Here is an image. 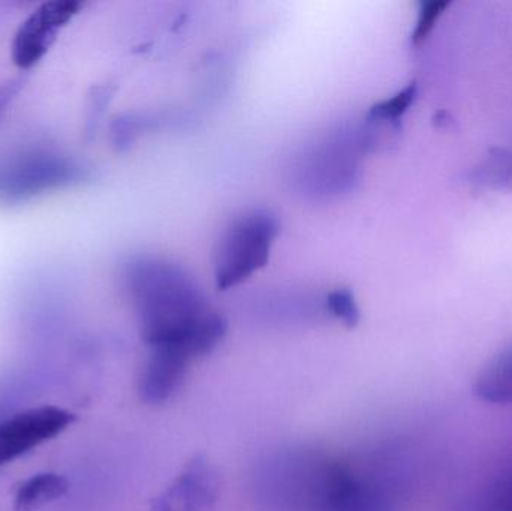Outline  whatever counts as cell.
<instances>
[{
  "mask_svg": "<svg viewBox=\"0 0 512 511\" xmlns=\"http://www.w3.org/2000/svg\"><path fill=\"white\" fill-rule=\"evenodd\" d=\"M65 476L57 473H41L24 480L14 497V511H39L62 498L68 492Z\"/></svg>",
  "mask_w": 512,
  "mask_h": 511,
  "instance_id": "obj_6",
  "label": "cell"
},
{
  "mask_svg": "<svg viewBox=\"0 0 512 511\" xmlns=\"http://www.w3.org/2000/svg\"><path fill=\"white\" fill-rule=\"evenodd\" d=\"M219 477L203 456H195L159 495L153 511H209L218 500Z\"/></svg>",
  "mask_w": 512,
  "mask_h": 511,
  "instance_id": "obj_4",
  "label": "cell"
},
{
  "mask_svg": "<svg viewBox=\"0 0 512 511\" xmlns=\"http://www.w3.org/2000/svg\"><path fill=\"white\" fill-rule=\"evenodd\" d=\"M474 393L480 401L492 405L512 404V348L493 357L474 383Z\"/></svg>",
  "mask_w": 512,
  "mask_h": 511,
  "instance_id": "obj_5",
  "label": "cell"
},
{
  "mask_svg": "<svg viewBox=\"0 0 512 511\" xmlns=\"http://www.w3.org/2000/svg\"><path fill=\"white\" fill-rule=\"evenodd\" d=\"M75 422V414L56 405L20 411L0 422V467L53 440Z\"/></svg>",
  "mask_w": 512,
  "mask_h": 511,
  "instance_id": "obj_2",
  "label": "cell"
},
{
  "mask_svg": "<svg viewBox=\"0 0 512 511\" xmlns=\"http://www.w3.org/2000/svg\"><path fill=\"white\" fill-rule=\"evenodd\" d=\"M80 2L54 0L39 6L18 29L12 42V60L18 68L29 69L39 62L56 39L59 30L77 14Z\"/></svg>",
  "mask_w": 512,
  "mask_h": 511,
  "instance_id": "obj_3",
  "label": "cell"
},
{
  "mask_svg": "<svg viewBox=\"0 0 512 511\" xmlns=\"http://www.w3.org/2000/svg\"><path fill=\"white\" fill-rule=\"evenodd\" d=\"M83 170L65 156L32 153L0 173V195L9 201L29 200L51 189L83 179Z\"/></svg>",
  "mask_w": 512,
  "mask_h": 511,
  "instance_id": "obj_1",
  "label": "cell"
}]
</instances>
